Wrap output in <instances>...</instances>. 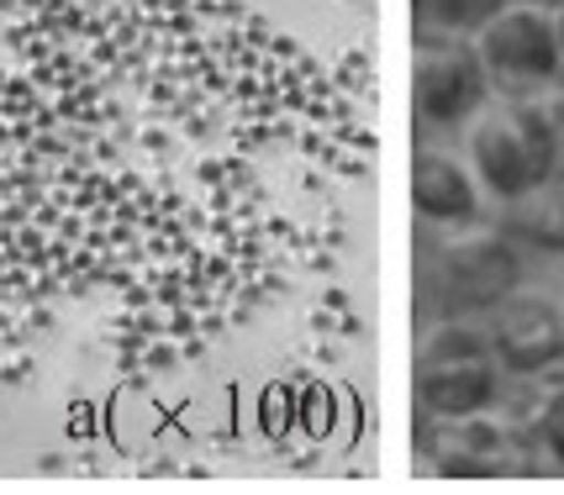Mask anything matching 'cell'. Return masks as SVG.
<instances>
[{"label":"cell","instance_id":"9","mask_svg":"<svg viewBox=\"0 0 564 495\" xmlns=\"http://www.w3.org/2000/svg\"><path fill=\"white\" fill-rule=\"evenodd\" d=\"M507 211H512V232L522 243L543 248V253H564V164L549 185H539L533 196L507 206Z\"/></svg>","mask_w":564,"mask_h":495},{"label":"cell","instance_id":"6","mask_svg":"<svg viewBox=\"0 0 564 495\" xmlns=\"http://www.w3.org/2000/svg\"><path fill=\"white\" fill-rule=\"evenodd\" d=\"M486 338H491L501 370L517 380H539L554 364H564V300L543 296V290H522L486 311Z\"/></svg>","mask_w":564,"mask_h":495},{"label":"cell","instance_id":"7","mask_svg":"<svg viewBox=\"0 0 564 495\" xmlns=\"http://www.w3.org/2000/svg\"><path fill=\"white\" fill-rule=\"evenodd\" d=\"M491 196L480 190V179L469 169V158H454L443 148H417L412 158V211L433 232H465L486 222Z\"/></svg>","mask_w":564,"mask_h":495},{"label":"cell","instance_id":"3","mask_svg":"<svg viewBox=\"0 0 564 495\" xmlns=\"http://www.w3.org/2000/svg\"><path fill=\"white\" fill-rule=\"evenodd\" d=\"M496 85L480 64L475 37H433L417 32L412 53V117L422 132H465L486 106Z\"/></svg>","mask_w":564,"mask_h":495},{"label":"cell","instance_id":"2","mask_svg":"<svg viewBox=\"0 0 564 495\" xmlns=\"http://www.w3.org/2000/svg\"><path fill=\"white\" fill-rule=\"evenodd\" d=\"M501 359L475 322H443L417 348V406L433 421L486 417L501 400Z\"/></svg>","mask_w":564,"mask_h":495},{"label":"cell","instance_id":"5","mask_svg":"<svg viewBox=\"0 0 564 495\" xmlns=\"http://www.w3.org/2000/svg\"><path fill=\"white\" fill-rule=\"evenodd\" d=\"M438 290L454 311H491L522 285V258L507 232L465 227L438 248Z\"/></svg>","mask_w":564,"mask_h":495},{"label":"cell","instance_id":"12","mask_svg":"<svg viewBox=\"0 0 564 495\" xmlns=\"http://www.w3.org/2000/svg\"><path fill=\"white\" fill-rule=\"evenodd\" d=\"M512 6H539V11H560L564 0H512Z\"/></svg>","mask_w":564,"mask_h":495},{"label":"cell","instance_id":"11","mask_svg":"<svg viewBox=\"0 0 564 495\" xmlns=\"http://www.w3.org/2000/svg\"><path fill=\"white\" fill-rule=\"evenodd\" d=\"M512 0H417V32L433 37H480V26L501 16Z\"/></svg>","mask_w":564,"mask_h":495},{"label":"cell","instance_id":"4","mask_svg":"<svg viewBox=\"0 0 564 495\" xmlns=\"http://www.w3.org/2000/svg\"><path fill=\"white\" fill-rule=\"evenodd\" d=\"M480 64L491 75L496 96H549L564 79V43L554 11L539 6H507L501 16L480 26L475 37Z\"/></svg>","mask_w":564,"mask_h":495},{"label":"cell","instance_id":"10","mask_svg":"<svg viewBox=\"0 0 564 495\" xmlns=\"http://www.w3.org/2000/svg\"><path fill=\"white\" fill-rule=\"evenodd\" d=\"M528 432L549 464L564 470V364L533 380V406H528Z\"/></svg>","mask_w":564,"mask_h":495},{"label":"cell","instance_id":"8","mask_svg":"<svg viewBox=\"0 0 564 495\" xmlns=\"http://www.w3.org/2000/svg\"><path fill=\"white\" fill-rule=\"evenodd\" d=\"M448 432L433 448V470L438 474H507L517 470V438L507 432V421L486 417H465V421H443Z\"/></svg>","mask_w":564,"mask_h":495},{"label":"cell","instance_id":"1","mask_svg":"<svg viewBox=\"0 0 564 495\" xmlns=\"http://www.w3.org/2000/svg\"><path fill=\"white\" fill-rule=\"evenodd\" d=\"M465 158L491 206H517L564 164V122L549 96H491L465 127Z\"/></svg>","mask_w":564,"mask_h":495},{"label":"cell","instance_id":"14","mask_svg":"<svg viewBox=\"0 0 564 495\" xmlns=\"http://www.w3.org/2000/svg\"><path fill=\"white\" fill-rule=\"evenodd\" d=\"M554 106H560V122H564V79H560V100H554Z\"/></svg>","mask_w":564,"mask_h":495},{"label":"cell","instance_id":"13","mask_svg":"<svg viewBox=\"0 0 564 495\" xmlns=\"http://www.w3.org/2000/svg\"><path fill=\"white\" fill-rule=\"evenodd\" d=\"M554 22H560V43H564V6H560V11H554Z\"/></svg>","mask_w":564,"mask_h":495}]
</instances>
